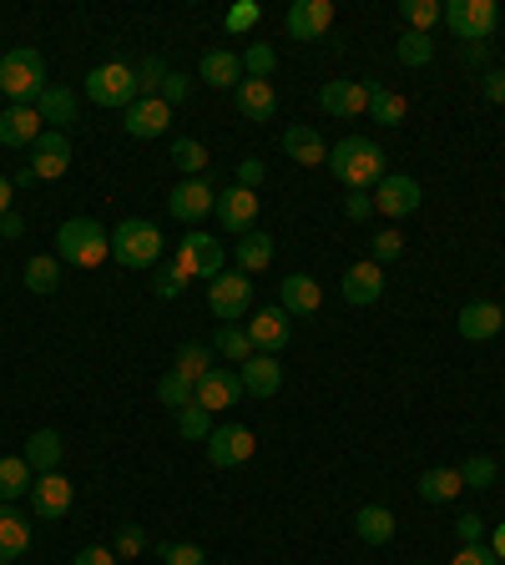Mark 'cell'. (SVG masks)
Wrapping results in <instances>:
<instances>
[{
  "label": "cell",
  "instance_id": "cell-1",
  "mask_svg": "<svg viewBox=\"0 0 505 565\" xmlns=\"http://www.w3.org/2000/svg\"><path fill=\"white\" fill-rule=\"evenodd\" d=\"M329 167L349 192H369V187L385 183V152H379V142H369V137H344V142H333Z\"/></svg>",
  "mask_w": 505,
  "mask_h": 565
},
{
  "label": "cell",
  "instance_id": "cell-2",
  "mask_svg": "<svg viewBox=\"0 0 505 565\" xmlns=\"http://www.w3.org/2000/svg\"><path fill=\"white\" fill-rule=\"evenodd\" d=\"M46 56L36 46H15V51L0 56V92L11 106H36L46 96Z\"/></svg>",
  "mask_w": 505,
  "mask_h": 565
},
{
  "label": "cell",
  "instance_id": "cell-3",
  "mask_svg": "<svg viewBox=\"0 0 505 565\" xmlns=\"http://www.w3.org/2000/svg\"><path fill=\"white\" fill-rule=\"evenodd\" d=\"M56 258L71 268H102L111 258V233L96 217H67L56 227Z\"/></svg>",
  "mask_w": 505,
  "mask_h": 565
},
{
  "label": "cell",
  "instance_id": "cell-4",
  "mask_svg": "<svg viewBox=\"0 0 505 565\" xmlns=\"http://www.w3.org/2000/svg\"><path fill=\"white\" fill-rule=\"evenodd\" d=\"M162 248H167V237L152 217H127V223L111 233V258L121 268H152L162 263Z\"/></svg>",
  "mask_w": 505,
  "mask_h": 565
},
{
  "label": "cell",
  "instance_id": "cell-5",
  "mask_svg": "<svg viewBox=\"0 0 505 565\" xmlns=\"http://www.w3.org/2000/svg\"><path fill=\"white\" fill-rule=\"evenodd\" d=\"M445 26L470 46H485V36H495V26H501V11H495V0H450Z\"/></svg>",
  "mask_w": 505,
  "mask_h": 565
},
{
  "label": "cell",
  "instance_id": "cell-6",
  "mask_svg": "<svg viewBox=\"0 0 505 565\" xmlns=\"http://www.w3.org/2000/svg\"><path fill=\"white\" fill-rule=\"evenodd\" d=\"M86 96H92L96 106H127L137 102V71L121 67V61H107V67H92V76H86Z\"/></svg>",
  "mask_w": 505,
  "mask_h": 565
},
{
  "label": "cell",
  "instance_id": "cell-7",
  "mask_svg": "<svg viewBox=\"0 0 505 565\" xmlns=\"http://www.w3.org/2000/svg\"><path fill=\"white\" fill-rule=\"evenodd\" d=\"M173 263L183 268L187 278H198V283H213V278L223 273V248H218V243H213L208 233H198V227H192V233H187L183 243H177Z\"/></svg>",
  "mask_w": 505,
  "mask_h": 565
},
{
  "label": "cell",
  "instance_id": "cell-8",
  "mask_svg": "<svg viewBox=\"0 0 505 565\" xmlns=\"http://www.w3.org/2000/svg\"><path fill=\"white\" fill-rule=\"evenodd\" d=\"M208 308H213L223 323H238L252 308V278L248 273H218L208 283Z\"/></svg>",
  "mask_w": 505,
  "mask_h": 565
},
{
  "label": "cell",
  "instance_id": "cell-9",
  "mask_svg": "<svg viewBox=\"0 0 505 565\" xmlns=\"http://www.w3.org/2000/svg\"><path fill=\"white\" fill-rule=\"evenodd\" d=\"M208 460H213V470H238V464L252 460V449H258V439H252V429H243V424H218L208 439Z\"/></svg>",
  "mask_w": 505,
  "mask_h": 565
},
{
  "label": "cell",
  "instance_id": "cell-10",
  "mask_svg": "<svg viewBox=\"0 0 505 565\" xmlns=\"http://www.w3.org/2000/svg\"><path fill=\"white\" fill-rule=\"evenodd\" d=\"M26 499H31V515H36V520H67L77 490H71L67 474L56 470V474H36V485H31Z\"/></svg>",
  "mask_w": 505,
  "mask_h": 565
},
{
  "label": "cell",
  "instance_id": "cell-11",
  "mask_svg": "<svg viewBox=\"0 0 505 565\" xmlns=\"http://www.w3.org/2000/svg\"><path fill=\"white\" fill-rule=\"evenodd\" d=\"M177 223H202V217H213L218 208V187L208 177H187V183L173 187V198H167Z\"/></svg>",
  "mask_w": 505,
  "mask_h": 565
},
{
  "label": "cell",
  "instance_id": "cell-12",
  "mask_svg": "<svg viewBox=\"0 0 505 565\" xmlns=\"http://www.w3.org/2000/svg\"><path fill=\"white\" fill-rule=\"evenodd\" d=\"M243 329H248V339H252V354H279L293 339V318L273 303V308H252V323H243Z\"/></svg>",
  "mask_w": 505,
  "mask_h": 565
},
{
  "label": "cell",
  "instance_id": "cell-13",
  "mask_svg": "<svg viewBox=\"0 0 505 565\" xmlns=\"http://www.w3.org/2000/svg\"><path fill=\"white\" fill-rule=\"evenodd\" d=\"M213 217L223 223V233H233V237L252 233V227H258V192H248V187H223Z\"/></svg>",
  "mask_w": 505,
  "mask_h": 565
},
{
  "label": "cell",
  "instance_id": "cell-14",
  "mask_svg": "<svg viewBox=\"0 0 505 565\" xmlns=\"http://www.w3.org/2000/svg\"><path fill=\"white\" fill-rule=\"evenodd\" d=\"M420 183H414L410 172H385V183L374 187V212H385V217H410L420 208Z\"/></svg>",
  "mask_w": 505,
  "mask_h": 565
},
{
  "label": "cell",
  "instance_id": "cell-15",
  "mask_svg": "<svg viewBox=\"0 0 505 565\" xmlns=\"http://www.w3.org/2000/svg\"><path fill=\"white\" fill-rule=\"evenodd\" d=\"M71 167V137L67 132H46L36 137V146H31V172H36V183H56V177H67Z\"/></svg>",
  "mask_w": 505,
  "mask_h": 565
},
{
  "label": "cell",
  "instance_id": "cell-16",
  "mask_svg": "<svg viewBox=\"0 0 505 565\" xmlns=\"http://www.w3.org/2000/svg\"><path fill=\"white\" fill-rule=\"evenodd\" d=\"M121 127H127V137H137V142H152V137H162L173 127V106L162 102V96H137V102L127 106Z\"/></svg>",
  "mask_w": 505,
  "mask_h": 565
},
{
  "label": "cell",
  "instance_id": "cell-17",
  "mask_svg": "<svg viewBox=\"0 0 505 565\" xmlns=\"http://www.w3.org/2000/svg\"><path fill=\"white\" fill-rule=\"evenodd\" d=\"M293 40H319L333 31V0H293L289 15H283Z\"/></svg>",
  "mask_w": 505,
  "mask_h": 565
},
{
  "label": "cell",
  "instance_id": "cell-18",
  "mask_svg": "<svg viewBox=\"0 0 505 565\" xmlns=\"http://www.w3.org/2000/svg\"><path fill=\"white\" fill-rule=\"evenodd\" d=\"M279 308L289 318H314L324 308V289L314 273H289L279 283Z\"/></svg>",
  "mask_w": 505,
  "mask_h": 565
},
{
  "label": "cell",
  "instance_id": "cell-19",
  "mask_svg": "<svg viewBox=\"0 0 505 565\" xmlns=\"http://www.w3.org/2000/svg\"><path fill=\"white\" fill-rule=\"evenodd\" d=\"M339 293H344V303H354V308H369V303L385 298V268L374 263V258H364V263H354L344 273Z\"/></svg>",
  "mask_w": 505,
  "mask_h": 565
},
{
  "label": "cell",
  "instance_id": "cell-20",
  "mask_svg": "<svg viewBox=\"0 0 505 565\" xmlns=\"http://www.w3.org/2000/svg\"><path fill=\"white\" fill-rule=\"evenodd\" d=\"M455 329H460V339H470V343H485V339H495V333L505 329L501 303H491V298H475V303H466V308H460V318H455Z\"/></svg>",
  "mask_w": 505,
  "mask_h": 565
},
{
  "label": "cell",
  "instance_id": "cell-21",
  "mask_svg": "<svg viewBox=\"0 0 505 565\" xmlns=\"http://www.w3.org/2000/svg\"><path fill=\"white\" fill-rule=\"evenodd\" d=\"M319 106L329 117H364L369 111V86L364 81H324Z\"/></svg>",
  "mask_w": 505,
  "mask_h": 565
},
{
  "label": "cell",
  "instance_id": "cell-22",
  "mask_svg": "<svg viewBox=\"0 0 505 565\" xmlns=\"http://www.w3.org/2000/svg\"><path fill=\"white\" fill-rule=\"evenodd\" d=\"M238 379H243V395L273 399V395L283 389V364H279V354H252L248 364L238 368Z\"/></svg>",
  "mask_w": 505,
  "mask_h": 565
},
{
  "label": "cell",
  "instance_id": "cell-23",
  "mask_svg": "<svg viewBox=\"0 0 505 565\" xmlns=\"http://www.w3.org/2000/svg\"><path fill=\"white\" fill-rule=\"evenodd\" d=\"M46 132L36 106H5L0 111V146H36V137Z\"/></svg>",
  "mask_w": 505,
  "mask_h": 565
},
{
  "label": "cell",
  "instance_id": "cell-24",
  "mask_svg": "<svg viewBox=\"0 0 505 565\" xmlns=\"http://www.w3.org/2000/svg\"><path fill=\"white\" fill-rule=\"evenodd\" d=\"M238 399H243L238 368H213V374L198 384V404L208 409V414H218V409H233Z\"/></svg>",
  "mask_w": 505,
  "mask_h": 565
},
{
  "label": "cell",
  "instance_id": "cell-25",
  "mask_svg": "<svg viewBox=\"0 0 505 565\" xmlns=\"http://www.w3.org/2000/svg\"><path fill=\"white\" fill-rule=\"evenodd\" d=\"M233 106H238L248 121H273L279 111V92H273V81H238V92H233Z\"/></svg>",
  "mask_w": 505,
  "mask_h": 565
},
{
  "label": "cell",
  "instance_id": "cell-26",
  "mask_svg": "<svg viewBox=\"0 0 505 565\" xmlns=\"http://www.w3.org/2000/svg\"><path fill=\"white\" fill-rule=\"evenodd\" d=\"M283 152H289L298 167H329V142H324L314 127H289V132H283Z\"/></svg>",
  "mask_w": 505,
  "mask_h": 565
},
{
  "label": "cell",
  "instance_id": "cell-27",
  "mask_svg": "<svg viewBox=\"0 0 505 565\" xmlns=\"http://www.w3.org/2000/svg\"><path fill=\"white\" fill-rule=\"evenodd\" d=\"M198 76L213 86V92H238V81H243V56L238 51H208L202 56V67Z\"/></svg>",
  "mask_w": 505,
  "mask_h": 565
},
{
  "label": "cell",
  "instance_id": "cell-28",
  "mask_svg": "<svg viewBox=\"0 0 505 565\" xmlns=\"http://www.w3.org/2000/svg\"><path fill=\"white\" fill-rule=\"evenodd\" d=\"M21 455H26V464L36 474H56V470H61V455H67V445H61V434H56V429H36L26 439V449H21Z\"/></svg>",
  "mask_w": 505,
  "mask_h": 565
},
{
  "label": "cell",
  "instance_id": "cell-29",
  "mask_svg": "<svg viewBox=\"0 0 505 565\" xmlns=\"http://www.w3.org/2000/svg\"><path fill=\"white\" fill-rule=\"evenodd\" d=\"M36 470L26 464V455H0V505H15L21 495H31Z\"/></svg>",
  "mask_w": 505,
  "mask_h": 565
},
{
  "label": "cell",
  "instance_id": "cell-30",
  "mask_svg": "<svg viewBox=\"0 0 505 565\" xmlns=\"http://www.w3.org/2000/svg\"><path fill=\"white\" fill-rule=\"evenodd\" d=\"M26 551H31V520L15 505H0V555L21 561Z\"/></svg>",
  "mask_w": 505,
  "mask_h": 565
},
{
  "label": "cell",
  "instance_id": "cell-31",
  "mask_svg": "<svg viewBox=\"0 0 505 565\" xmlns=\"http://www.w3.org/2000/svg\"><path fill=\"white\" fill-rule=\"evenodd\" d=\"M395 510L389 505H364L360 515H354V535L364 540V545H389L395 540Z\"/></svg>",
  "mask_w": 505,
  "mask_h": 565
},
{
  "label": "cell",
  "instance_id": "cell-32",
  "mask_svg": "<svg viewBox=\"0 0 505 565\" xmlns=\"http://www.w3.org/2000/svg\"><path fill=\"white\" fill-rule=\"evenodd\" d=\"M233 263H238V273H263V268L273 263V237H268L263 227L243 233L238 248H233Z\"/></svg>",
  "mask_w": 505,
  "mask_h": 565
},
{
  "label": "cell",
  "instance_id": "cell-33",
  "mask_svg": "<svg viewBox=\"0 0 505 565\" xmlns=\"http://www.w3.org/2000/svg\"><path fill=\"white\" fill-rule=\"evenodd\" d=\"M460 490H466L460 470H425L420 480H414V495L425 499V505H450Z\"/></svg>",
  "mask_w": 505,
  "mask_h": 565
},
{
  "label": "cell",
  "instance_id": "cell-34",
  "mask_svg": "<svg viewBox=\"0 0 505 565\" xmlns=\"http://www.w3.org/2000/svg\"><path fill=\"white\" fill-rule=\"evenodd\" d=\"M36 111H40V121H51V132H61L67 121H77V92H67V86H46Z\"/></svg>",
  "mask_w": 505,
  "mask_h": 565
},
{
  "label": "cell",
  "instance_id": "cell-35",
  "mask_svg": "<svg viewBox=\"0 0 505 565\" xmlns=\"http://www.w3.org/2000/svg\"><path fill=\"white\" fill-rule=\"evenodd\" d=\"M369 117L379 121V127H404L410 102H404L399 92H385V86H369Z\"/></svg>",
  "mask_w": 505,
  "mask_h": 565
},
{
  "label": "cell",
  "instance_id": "cell-36",
  "mask_svg": "<svg viewBox=\"0 0 505 565\" xmlns=\"http://www.w3.org/2000/svg\"><path fill=\"white\" fill-rule=\"evenodd\" d=\"M21 278H26V289H31V293H40V298H46V293L61 289V258H51V252H36Z\"/></svg>",
  "mask_w": 505,
  "mask_h": 565
},
{
  "label": "cell",
  "instance_id": "cell-37",
  "mask_svg": "<svg viewBox=\"0 0 505 565\" xmlns=\"http://www.w3.org/2000/svg\"><path fill=\"white\" fill-rule=\"evenodd\" d=\"M173 368L183 374V379L202 384L218 364H213V349H208V343H183V349H177V358H173Z\"/></svg>",
  "mask_w": 505,
  "mask_h": 565
},
{
  "label": "cell",
  "instance_id": "cell-38",
  "mask_svg": "<svg viewBox=\"0 0 505 565\" xmlns=\"http://www.w3.org/2000/svg\"><path fill=\"white\" fill-rule=\"evenodd\" d=\"M213 354L227 358V364H248V358H252L248 329H243V323H223V329H218V339H213Z\"/></svg>",
  "mask_w": 505,
  "mask_h": 565
},
{
  "label": "cell",
  "instance_id": "cell-39",
  "mask_svg": "<svg viewBox=\"0 0 505 565\" xmlns=\"http://www.w3.org/2000/svg\"><path fill=\"white\" fill-rule=\"evenodd\" d=\"M399 15H404V26L410 31L430 36V31L445 21V5H439V0H399Z\"/></svg>",
  "mask_w": 505,
  "mask_h": 565
},
{
  "label": "cell",
  "instance_id": "cell-40",
  "mask_svg": "<svg viewBox=\"0 0 505 565\" xmlns=\"http://www.w3.org/2000/svg\"><path fill=\"white\" fill-rule=\"evenodd\" d=\"M157 399H162V404H167V409H173V414H177V409L198 404V384H192V379H183L177 368H167V374H162V379H157Z\"/></svg>",
  "mask_w": 505,
  "mask_h": 565
},
{
  "label": "cell",
  "instance_id": "cell-41",
  "mask_svg": "<svg viewBox=\"0 0 505 565\" xmlns=\"http://www.w3.org/2000/svg\"><path fill=\"white\" fill-rule=\"evenodd\" d=\"M273 71H279V51H273L268 40H252L248 51H243V76H248V81H268Z\"/></svg>",
  "mask_w": 505,
  "mask_h": 565
},
{
  "label": "cell",
  "instance_id": "cell-42",
  "mask_svg": "<svg viewBox=\"0 0 505 565\" xmlns=\"http://www.w3.org/2000/svg\"><path fill=\"white\" fill-rule=\"evenodd\" d=\"M395 56H399V67H430V61H435V40L420 36V31H404Z\"/></svg>",
  "mask_w": 505,
  "mask_h": 565
},
{
  "label": "cell",
  "instance_id": "cell-43",
  "mask_svg": "<svg viewBox=\"0 0 505 565\" xmlns=\"http://www.w3.org/2000/svg\"><path fill=\"white\" fill-rule=\"evenodd\" d=\"M173 167L187 172V177H202V167H208V146H202L198 137H177L173 142Z\"/></svg>",
  "mask_w": 505,
  "mask_h": 565
},
{
  "label": "cell",
  "instance_id": "cell-44",
  "mask_svg": "<svg viewBox=\"0 0 505 565\" xmlns=\"http://www.w3.org/2000/svg\"><path fill=\"white\" fill-rule=\"evenodd\" d=\"M495 474H501V464H495L491 455H470V460L460 464V480H466V490H491Z\"/></svg>",
  "mask_w": 505,
  "mask_h": 565
},
{
  "label": "cell",
  "instance_id": "cell-45",
  "mask_svg": "<svg viewBox=\"0 0 505 565\" xmlns=\"http://www.w3.org/2000/svg\"><path fill=\"white\" fill-rule=\"evenodd\" d=\"M258 21H263V5H258V0H238V5L223 15V31L227 36H248Z\"/></svg>",
  "mask_w": 505,
  "mask_h": 565
},
{
  "label": "cell",
  "instance_id": "cell-46",
  "mask_svg": "<svg viewBox=\"0 0 505 565\" xmlns=\"http://www.w3.org/2000/svg\"><path fill=\"white\" fill-rule=\"evenodd\" d=\"M177 434H183V439H208V434H213V414L202 404L177 409Z\"/></svg>",
  "mask_w": 505,
  "mask_h": 565
},
{
  "label": "cell",
  "instance_id": "cell-47",
  "mask_svg": "<svg viewBox=\"0 0 505 565\" xmlns=\"http://www.w3.org/2000/svg\"><path fill=\"white\" fill-rule=\"evenodd\" d=\"M137 96H157L162 81H167V61H157V56H146V61H137Z\"/></svg>",
  "mask_w": 505,
  "mask_h": 565
},
{
  "label": "cell",
  "instance_id": "cell-48",
  "mask_svg": "<svg viewBox=\"0 0 505 565\" xmlns=\"http://www.w3.org/2000/svg\"><path fill=\"white\" fill-rule=\"evenodd\" d=\"M162 565H208V551L192 540H167L162 545Z\"/></svg>",
  "mask_w": 505,
  "mask_h": 565
},
{
  "label": "cell",
  "instance_id": "cell-49",
  "mask_svg": "<svg viewBox=\"0 0 505 565\" xmlns=\"http://www.w3.org/2000/svg\"><path fill=\"white\" fill-rule=\"evenodd\" d=\"M111 551H117V561H137V555L146 551V530L142 526H121L117 540H111Z\"/></svg>",
  "mask_w": 505,
  "mask_h": 565
},
{
  "label": "cell",
  "instance_id": "cell-50",
  "mask_svg": "<svg viewBox=\"0 0 505 565\" xmlns=\"http://www.w3.org/2000/svg\"><path fill=\"white\" fill-rule=\"evenodd\" d=\"M187 283H192V278H187L177 263H167V268H157V278H152V293H157V298H177Z\"/></svg>",
  "mask_w": 505,
  "mask_h": 565
},
{
  "label": "cell",
  "instance_id": "cell-51",
  "mask_svg": "<svg viewBox=\"0 0 505 565\" xmlns=\"http://www.w3.org/2000/svg\"><path fill=\"white\" fill-rule=\"evenodd\" d=\"M162 102L167 106H183L187 96H192V76H183V71H167V81H162Z\"/></svg>",
  "mask_w": 505,
  "mask_h": 565
},
{
  "label": "cell",
  "instance_id": "cell-52",
  "mask_svg": "<svg viewBox=\"0 0 505 565\" xmlns=\"http://www.w3.org/2000/svg\"><path fill=\"white\" fill-rule=\"evenodd\" d=\"M399 252H404V237H399L395 227H385V233L374 237V263H379V268H385V263H395Z\"/></svg>",
  "mask_w": 505,
  "mask_h": 565
},
{
  "label": "cell",
  "instance_id": "cell-53",
  "mask_svg": "<svg viewBox=\"0 0 505 565\" xmlns=\"http://www.w3.org/2000/svg\"><path fill=\"white\" fill-rule=\"evenodd\" d=\"M450 565H501V561H495V551L485 545V540H480V545H460Z\"/></svg>",
  "mask_w": 505,
  "mask_h": 565
},
{
  "label": "cell",
  "instance_id": "cell-54",
  "mask_svg": "<svg viewBox=\"0 0 505 565\" xmlns=\"http://www.w3.org/2000/svg\"><path fill=\"white\" fill-rule=\"evenodd\" d=\"M455 535H460V545H480V535H485V520H480L475 510H466L460 520H455Z\"/></svg>",
  "mask_w": 505,
  "mask_h": 565
},
{
  "label": "cell",
  "instance_id": "cell-55",
  "mask_svg": "<svg viewBox=\"0 0 505 565\" xmlns=\"http://www.w3.org/2000/svg\"><path fill=\"white\" fill-rule=\"evenodd\" d=\"M480 96H485L491 106H505V67L485 71V81H480Z\"/></svg>",
  "mask_w": 505,
  "mask_h": 565
},
{
  "label": "cell",
  "instance_id": "cell-56",
  "mask_svg": "<svg viewBox=\"0 0 505 565\" xmlns=\"http://www.w3.org/2000/svg\"><path fill=\"white\" fill-rule=\"evenodd\" d=\"M263 162H258V157H243L238 162V183H233V187H248V192H258V183H263Z\"/></svg>",
  "mask_w": 505,
  "mask_h": 565
},
{
  "label": "cell",
  "instance_id": "cell-57",
  "mask_svg": "<svg viewBox=\"0 0 505 565\" xmlns=\"http://www.w3.org/2000/svg\"><path fill=\"white\" fill-rule=\"evenodd\" d=\"M71 565H117V551L111 545H86V551H77Z\"/></svg>",
  "mask_w": 505,
  "mask_h": 565
},
{
  "label": "cell",
  "instance_id": "cell-58",
  "mask_svg": "<svg viewBox=\"0 0 505 565\" xmlns=\"http://www.w3.org/2000/svg\"><path fill=\"white\" fill-rule=\"evenodd\" d=\"M344 212L354 217V223H364V217L374 212V192H349V198H344Z\"/></svg>",
  "mask_w": 505,
  "mask_h": 565
},
{
  "label": "cell",
  "instance_id": "cell-59",
  "mask_svg": "<svg viewBox=\"0 0 505 565\" xmlns=\"http://www.w3.org/2000/svg\"><path fill=\"white\" fill-rule=\"evenodd\" d=\"M21 233H26V217H21V212H5V217H0V237H5V243H15Z\"/></svg>",
  "mask_w": 505,
  "mask_h": 565
},
{
  "label": "cell",
  "instance_id": "cell-60",
  "mask_svg": "<svg viewBox=\"0 0 505 565\" xmlns=\"http://www.w3.org/2000/svg\"><path fill=\"white\" fill-rule=\"evenodd\" d=\"M11 198H15V183H11V177H5V172H0V217L11 212Z\"/></svg>",
  "mask_w": 505,
  "mask_h": 565
},
{
  "label": "cell",
  "instance_id": "cell-61",
  "mask_svg": "<svg viewBox=\"0 0 505 565\" xmlns=\"http://www.w3.org/2000/svg\"><path fill=\"white\" fill-rule=\"evenodd\" d=\"M491 551H495V561L505 565V520H501V526H495V535H491Z\"/></svg>",
  "mask_w": 505,
  "mask_h": 565
},
{
  "label": "cell",
  "instance_id": "cell-62",
  "mask_svg": "<svg viewBox=\"0 0 505 565\" xmlns=\"http://www.w3.org/2000/svg\"><path fill=\"white\" fill-rule=\"evenodd\" d=\"M0 565H11V561H5V555H0Z\"/></svg>",
  "mask_w": 505,
  "mask_h": 565
},
{
  "label": "cell",
  "instance_id": "cell-63",
  "mask_svg": "<svg viewBox=\"0 0 505 565\" xmlns=\"http://www.w3.org/2000/svg\"><path fill=\"white\" fill-rule=\"evenodd\" d=\"M501 26H505V11H501Z\"/></svg>",
  "mask_w": 505,
  "mask_h": 565
},
{
  "label": "cell",
  "instance_id": "cell-64",
  "mask_svg": "<svg viewBox=\"0 0 505 565\" xmlns=\"http://www.w3.org/2000/svg\"><path fill=\"white\" fill-rule=\"evenodd\" d=\"M501 333H505V329H501Z\"/></svg>",
  "mask_w": 505,
  "mask_h": 565
}]
</instances>
